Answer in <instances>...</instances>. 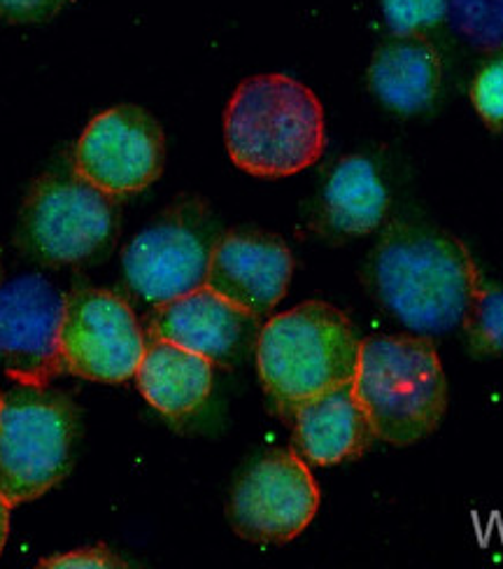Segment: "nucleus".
<instances>
[{"instance_id": "nucleus-6", "label": "nucleus", "mask_w": 503, "mask_h": 569, "mask_svg": "<svg viewBox=\"0 0 503 569\" xmlns=\"http://www.w3.org/2000/svg\"><path fill=\"white\" fill-rule=\"evenodd\" d=\"M119 233V201L87 182L76 166L42 173L19 212L17 241L50 267H82L103 259Z\"/></svg>"}, {"instance_id": "nucleus-20", "label": "nucleus", "mask_w": 503, "mask_h": 569, "mask_svg": "<svg viewBox=\"0 0 503 569\" xmlns=\"http://www.w3.org/2000/svg\"><path fill=\"white\" fill-rule=\"evenodd\" d=\"M450 0H382L392 36H424L445 19Z\"/></svg>"}, {"instance_id": "nucleus-19", "label": "nucleus", "mask_w": 503, "mask_h": 569, "mask_svg": "<svg viewBox=\"0 0 503 569\" xmlns=\"http://www.w3.org/2000/svg\"><path fill=\"white\" fill-rule=\"evenodd\" d=\"M452 27L483 50L503 47V0H450Z\"/></svg>"}, {"instance_id": "nucleus-10", "label": "nucleus", "mask_w": 503, "mask_h": 569, "mask_svg": "<svg viewBox=\"0 0 503 569\" xmlns=\"http://www.w3.org/2000/svg\"><path fill=\"white\" fill-rule=\"evenodd\" d=\"M163 163V129L138 106H117L95 114L73 154L76 171L117 201L154 184Z\"/></svg>"}, {"instance_id": "nucleus-23", "label": "nucleus", "mask_w": 503, "mask_h": 569, "mask_svg": "<svg viewBox=\"0 0 503 569\" xmlns=\"http://www.w3.org/2000/svg\"><path fill=\"white\" fill-rule=\"evenodd\" d=\"M70 0H0V19L10 23H38L57 17Z\"/></svg>"}, {"instance_id": "nucleus-13", "label": "nucleus", "mask_w": 503, "mask_h": 569, "mask_svg": "<svg viewBox=\"0 0 503 569\" xmlns=\"http://www.w3.org/2000/svg\"><path fill=\"white\" fill-rule=\"evenodd\" d=\"M294 257L275 233L231 229L210 257L205 284L259 320L269 318L290 288Z\"/></svg>"}, {"instance_id": "nucleus-22", "label": "nucleus", "mask_w": 503, "mask_h": 569, "mask_svg": "<svg viewBox=\"0 0 503 569\" xmlns=\"http://www.w3.org/2000/svg\"><path fill=\"white\" fill-rule=\"evenodd\" d=\"M38 567H57V569H68V567H127V562L119 558L114 551H110L103 543H95V547H87V549H78V551H68L61 556H50L42 558L38 562Z\"/></svg>"}, {"instance_id": "nucleus-4", "label": "nucleus", "mask_w": 503, "mask_h": 569, "mask_svg": "<svg viewBox=\"0 0 503 569\" xmlns=\"http://www.w3.org/2000/svg\"><path fill=\"white\" fill-rule=\"evenodd\" d=\"M354 392L378 441L413 446L434 435L447 411V378L439 348L422 335L362 339Z\"/></svg>"}, {"instance_id": "nucleus-15", "label": "nucleus", "mask_w": 503, "mask_h": 569, "mask_svg": "<svg viewBox=\"0 0 503 569\" xmlns=\"http://www.w3.org/2000/svg\"><path fill=\"white\" fill-rule=\"evenodd\" d=\"M140 395L165 418L194 416L212 392L214 365L203 355L171 341L145 337V352L135 371Z\"/></svg>"}, {"instance_id": "nucleus-17", "label": "nucleus", "mask_w": 503, "mask_h": 569, "mask_svg": "<svg viewBox=\"0 0 503 569\" xmlns=\"http://www.w3.org/2000/svg\"><path fill=\"white\" fill-rule=\"evenodd\" d=\"M388 187L366 157H345L333 166L322 192V216L331 231L369 236L388 216Z\"/></svg>"}, {"instance_id": "nucleus-5", "label": "nucleus", "mask_w": 503, "mask_h": 569, "mask_svg": "<svg viewBox=\"0 0 503 569\" xmlns=\"http://www.w3.org/2000/svg\"><path fill=\"white\" fill-rule=\"evenodd\" d=\"M80 409L52 386L14 383L0 405V495L14 509L38 500L73 469Z\"/></svg>"}, {"instance_id": "nucleus-11", "label": "nucleus", "mask_w": 503, "mask_h": 569, "mask_svg": "<svg viewBox=\"0 0 503 569\" xmlns=\"http://www.w3.org/2000/svg\"><path fill=\"white\" fill-rule=\"evenodd\" d=\"M66 295L42 276L0 284V362L14 383L50 386L61 371L59 331Z\"/></svg>"}, {"instance_id": "nucleus-12", "label": "nucleus", "mask_w": 503, "mask_h": 569, "mask_svg": "<svg viewBox=\"0 0 503 569\" xmlns=\"http://www.w3.org/2000/svg\"><path fill=\"white\" fill-rule=\"evenodd\" d=\"M261 327L256 316L203 284L184 297L154 306L148 316L145 337L203 355L214 367H235L256 350Z\"/></svg>"}, {"instance_id": "nucleus-25", "label": "nucleus", "mask_w": 503, "mask_h": 569, "mask_svg": "<svg viewBox=\"0 0 503 569\" xmlns=\"http://www.w3.org/2000/svg\"><path fill=\"white\" fill-rule=\"evenodd\" d=\"M0 405H3V390H0Z\"/></svg>"}, {"instance_id": "nucleus-21", "label": "nucleus", "mask_w": 503, "mask_h": 569, "mask_svg": "<svg viewBox=\"0 0 503 569\" xmlns=\"http://www.w3.org/2000/svg\"><path fill=\"white\" fill-rule=\"evenodd\" d=\"M471 101L481 120L492 131L503 133V57L481 68L471 87Z\"/></svg>"}, {"instance_id": "nucleus-14", "label": "nucleus", "mask_w": 503, "mask_h": 569, "mask_svg": "<svg viewBox=\"0 0 503 569\" xmlns=\"http://www.w3.org/2000/svg\"><path fill=\"white\" fill-rule=\"evenodd\" d=\"M282 420L292 427L294 453L315 467L359 460L375 443L373 425L352 381L301 401Z\"/></svg>"}, {"instance_id": "nucleus-8", "label": "nucleus", "mask_w": 503, "mask_h": 569, "mask_svg": "<svg viewBox=\"0 0 503 569\" xmlns=\"http://www.w3.org/2000/svg\"><path fill=\"white\" fill-rule=\"evenodd\" d=\"M145 352V329L114 292L80 288L66 295L59 331L61 371L93 383H124Z\"/></svg>"}, {"instance_id": "nucleus-16", "label": "nucleus", "mask_w": 503, "mask_h": 569, "mask_svg": "<svg viewBox=\"0 0 503 569\" xmlns=\"http://www.w3.org/2000/svg\"><path fill=\"white\" fill-rule=\"evenodd\" d=\"M369 82L390 110L422 112L439 93L441 57L424 36H392L373 54Z\"/></svg>"}, {"instance_id": "nucleus-9", "label": "nucleus", "mask_w": 503, "mask_h": 569, "mask_svg": "<svg viewBox=\"0 0 503 569\" xmlns=\"http://www.w3.org/2000/svg\"><path fill=\"white\" fill-rule=\"evenodd\" d=\"M320 509V488L294 450L275 448L238 477L227 518L231 530L261 547L296 539Z\"/></svg>"}, {"instance_id": "nucleus-2", "label": "nucleus", "mask_w": 503, "mask_h": 569, "mask_svg": "<svg viewBox=\"0 0 503 569\" xmlns=\"http://www.w3.org/2000/svg\"><path fill=\"white\" fill-rule=\"evenodd\" d=\"M224 142L238 169L256 178H286L324 152V110L305 84L280 73L238 84L224 110Z\"/></svg>"}, {"instance_id": "nucleus-3", "label": "nucleus", "mask_w": 503, "mask_h": 569, "mask_svg": "<svg viewBox=\"0 0 503 569\" xmlns=\"http://www.w3.org/2000/svg\"><path fill=\"white\" fill-rule=\"evenodd\" d=\"M359 350L362 339L341 308L305 301L261 327L259 381L284 418L301 401L354 381Z\"/></svg>"}, {"instance_id": "nucleus-18", "label": "nucleus", "mask_w": 503, "mask_h": 569, "mask_svg": "<svg viewBox=\"0 0 503 569\" xmlns=\"http://www.w3.org/2000/svg\"><path fill=\"white\" fill-rule=\"evenodd\" d=\"M460 331L477 358H503V290L483 282Z\"/></svg>"}, {"instance_id": "nucleus-7", "label": "nucleus", "mask_w": 503, "mask_h": 569, "mask_svg": "<svg viewBox=\"0 0 503 569\" xmlns=\"http://www.w3.org/2000/svg\"><path fill=\"white\" fill-rule=\"evenodd\" d=\"M222 233L203 199L182 197L173 201L124 248L127 288L152 306L203 288L212 250Z\"/></svg>"}, {"instance_id": "nucleus-24", "label": "nucleus", "mask_w": 503, "mask_h": 569, "mask_svg": "<svg viewBox=\"0 0 503 569\" xmlns=\"http://www.w3.org/2000/svg\"><path fill=\"white\" fill-rule=\"evenodd\" d=\"M10 505L6 502V497L0 495V553L6 549V541L10 535Z\"/></svg>"}, {"instance_id": "nucleus-1", "label": "nucleus", "mask_w": 503, "mask_h": 569, "mask_svg": "<svg viewBox=\"0 0 503 569\" xmlns=\"http://www.w3.org/2000/svg\"><path fill=\"white\" fill-rule=\"evenodd\" d=\"M483 282L457 236L429 224H390L369 262L373 297L411 335L422 337L460 331Z\"/></svg>"}]
</instances>
